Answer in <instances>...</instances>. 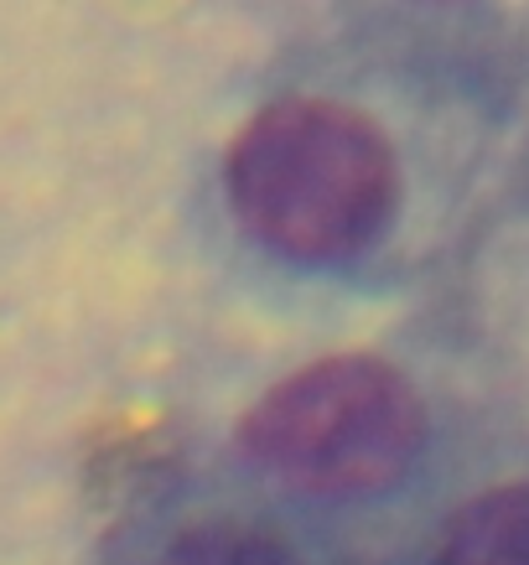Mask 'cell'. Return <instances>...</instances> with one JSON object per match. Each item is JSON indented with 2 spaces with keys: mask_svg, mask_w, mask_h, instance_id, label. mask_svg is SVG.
<instances>
[{
  "mask_svg": "<svg viewBox=\"0 0 529 565\" xmlns=\"http://www.w3.org/2000/svg\"><path fill=\"white\" fill-rule=\"evenodd\" d=\"M234 218L290 259H348L390 228L400 167L384 130L338 99H275L229 146Z\"/></svg>",
  "mask_w": 529,
  "mask_h": 565,
  "instance_id": "obj_1",
  "label": "cell"
},
{
  "mask_svg": "<svg viewBox=\"0 0 529 565\" xmlns=\"http://www.w3.org/2000/svg\"><path fill=\"white\" fill-rule=\"evenodd\" d=\"M426 399L394 363L338 353L286 374L240 420L244 457L307 498H374L426 451Z\"/></svg>",
  "mask_w": 529,
  "mask_h": 565,
  "instance_id": "obj_2",
  "label": "cell"
},
{
  "mask_svg": "<svg viewBox=\"0 0 529 565\" xmlns=\"http://www.w3.org/2000/svg\"><path fill=\"white\" fill-rule=\"evenodd\" d=\"M442 565H529V482L467 498L442 534Z\"/></svg>",
  "mask_w": 529,
  "mask_h": 565,
  "instance_id": "obj_3",
  "label": "cell"
},
{
  "mask_svg": "<svg viewBox=\"0 0 529 565\" xmlns=\"http://www.w3.org/2000/svg\"><path fill=\"white\" fill-rule=\"evenodd\" d=\"M156 565H301L296 550L265 524L244 519H198L171 534Z\"/></svg>",
  "mask_w": 529,
  "mask_h": 565,
  "instance_id": "obj_4",
  "label": "cell"
}]
</instances>
